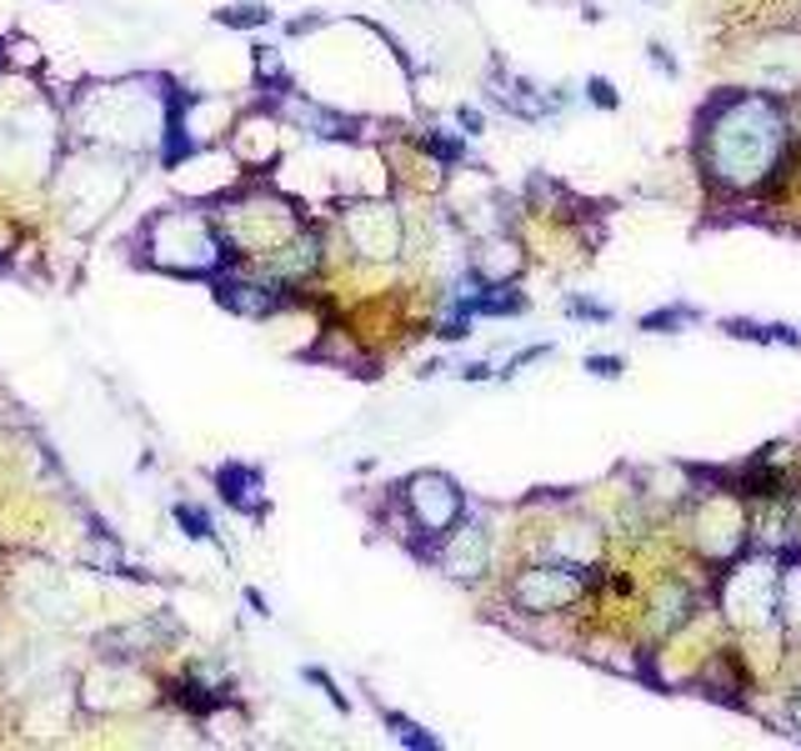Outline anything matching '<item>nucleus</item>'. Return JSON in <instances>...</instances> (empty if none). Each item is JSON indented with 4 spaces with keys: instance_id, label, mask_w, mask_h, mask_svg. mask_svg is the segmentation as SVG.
Returning a JSON list of instances; mask_svg holds the SVG:
<instances>
[{
    "instance_id": "obj_1",
    "label": "nucleus",
    "mask_w": 801,
    "mask_h": 751,
    "mask_svg": "<svg viewBox=\"0 0 801 751\" xmlns=\"http://www.w3.org/2000/svg\"><path fill=\"white\" fill-rule=\"evenodd\" d=\"M797 116L791 96L721 86L691 120V170L711 206L761 210L797 180Z\"/></svg>"
},
{
    "instance_id": "obj_21",
    "label": "nucleus",
    "mask_w": 801,
    "mask_h": 751,
    "mask_svg": "<svg viewBox=\"0 0 801 751\" xmlns=\"http://www.w3.org/2000/svg\"><path fill=\"white\" fill-rule=\"evenodd\" d=\"M561 316L576 320V326H611V320H616V306L586 296V290H561Z\"/></svg>"
},
{
    "instance_id": "obj_32",
    "label": "nucleus",
    "mask_w": 801,
    "mask_h": 751,
    "mask_svg": "<svg viewBox=\"0 0 801 751\" xmlns=\"http://www.w3.org/2000/svg\"><path fill=\"white\" fill-rule=\"evenodd\" d=\"M581 20H586V26H601V20H606V10H601L596 0H581Z\"/></svg>"
},
{
    "instance_id": "obj_19",
    "label": "nucleus",
    "mask_w": 801,
    "mask_h": 751,
    "mask_svg": "<svg viewBox=\"0 0 801 751\" xmlns=\"http://www.w3.org/2000/svg\"><path fill=\"white\" fill-rule=\"evenodd\" d=\"M210 16H216V26H226V30H266V26H276V10H270L266 0H230V6L210 10Z\"/></svg>"
},
{
    "instance_id": "obj_5",
    "label": "nucleus",
    "mask_w": 801,
    "mask_h": 751,
    "mask_svg": "<svg viewBox=\"0 0 801 751\" xmlns=\"http://www.w3.org/2000/svg\"><path fill=\"white\" fill-rule=\"evenodd\" d=\"M596 571L556 556H521L501 571V601L526 621H566L571 611H586L596 596Z\"/></svg>"
},
{
    "instance_id": "obj_12",
    "label": "nucleus",
    "mask_w": 801,
    "mask_h": 751,
    "mask_svg": "<svg viewBox=\"0 0 801 751\" xmlns=\"http://www.w3.org/2000/svg\"><path fill=\"white\" fill-rule=\"evenodd\" d=\"M486 100L501 110V116L526 120V126H541V120H551L546 86H536L531 76L511 70L506 60H496V56H491V66H486Z\"/></svg>"
},
{
    "instance_id": "obj_20",
    "label": "nucleus",
    "mask_w": 801,
    "mask_h": 751,
    "mask_svg": "<svg viewBox=\"0 0 801 751\" xmlns=\"http://www.w3.org/2000/svg\"><path fill=\"white\" fill-rule=\"evenodd\" d=\"M170 521L180 526L186 541H210V546L220 541L216 516H210V506H200V501H170Z\"/></svg>"
},
{
    "instance_id": "obj_31",
    "label": "nucleus",
    "mask_w": 801,
    "mask_h": 751,
    "mask_svg": "<svg viewBox=\"0 0 801 751\" xmlns=\"http://www.w3.org/2000/svg\"><path fill=\"white\" fill-rule=\"evenodd\" d=\"M246 606H250V611H256V616H270V601H266V596H260V591H256V586H246Z\"/></svg>"
},
{
    "instance_id": "obj_23",
    "label": "nucleus",
    "mask_w": 801,
    "mask_h": 751,
    "mask_svg": "<svg viewBox=\"0 0 801 751\" xmlns=\"http://www.w3.org/2000/svg\"><path fill=\"white\" fill-rule=\"evenodd\" d=\"M300 681H306V686H316L320 696H326L330 706L340 711V717H350V696H346V691H340V681L330 676L326 666H316V661H306V666H300Z\"/></svg>"
},
{
    "instance_id": "obj_29",
    "label": "nucleus",
    "mask_w": 801,
    "mask_h": 751,
    "mask_svg": "<svg viewBox=\"0 0 801 751\" xmlns=\"http://www.w3.org/2000/svg\"><path fill=\"white\" fill-rule=\"evenodd\" d=\"M496 366H501V360H466V366H456V381H466V386L496 381Z\"/></svg>"
},
{
    "instance_id": "obj_3",
    "label": "nucleus",
    "mask_w": 801,
    "mask_h": 751,
    "mask_svg": "<svg viewBox=\"0 0 801 751\" xmlns=\"http://www.w3.org/2000/svg\"><path fill=\"white\" fill-rule=\"evenodd\" d=\"M140 250L150 270H166L180 280H216L240 266L210 206H170L140 226Z\"/></svg>"
},
{
    "instance_id": "obj_17",
    "label": "nucleus",
    "mask_w": 801,
    "mask_h": 751,
    "mask_svg": "<svg viewBox=\"0 0 801 751\" xmlns=\"http://www.w3.org/2000/svg\"><path fill=\"white\" fill-rule=\"evenodd\" d=\"M706 320V310L696 306V300H666V306H651L636 316V330L641 336H681V330L701 326Z\"/></svg>"
},
{
    "instance_id": "obj_33",
    "label": "nucleus",
    "mask_w": 801,
    "mask_h": 751,
    "mask_svg": "<svg viewBox=\"0 0 801 751\" xmlns=\"http://www.w3.org/2000/svg\"><path fill=\"white\" fill-rule=\"evenodd\" d=\"M791 551H801V501H797V546Z\"/></svg>"
},
{
    "instance_id": "obj_22",
    "label": "nucleus",
    "mask_w": 801,
    "mask_h": 751,
    "mask_svg": "<svg viewBox=\"0 0 801 751\" xmlns=\"http://www.w3.org/2000/svg\"><path fill=\"white\" fill-rule=\"evenodd\" d=\"M551 356H556V346H551V340H536V346L511 350V356L496 366V381H516V376H526L531 366H541V360H551Z\"/></svg>"
},
{
    "instance_id": "obj_16",
    "label": "nucleus",
    "mask_w": 801,
    "mask_h": 751,
    "mask_svg": "<svg viewBox=\"0 0 801 751\" xmlns=\"http://www.w3.org/2000/svg\"><path fill=\"white\" fill-rule=\"evenodd\" d=\"M781 631L801 656V551H781Z\"/></svg>"
},
{
    "instance_id": "obj_8",
    "label": "nucleus",
    "mask_w": 801,
    "mask_h": 751,
    "mask_svg": "<svg viewBox=\"0 0 801 751\" xmlns=\"http://www.w3.org/2000/svg\"><path fill=\"white\" fill-rule=\"evenodd\" d=\"M511 561H516V531L501 526V511L491 506H471L466 521L451 536H441L436 551H431V566L456 586H486Z\"/></svg>"
},
{
    "instance_id": "obj_18",
    "label": "nucleus",
    "mask_w": 801,
    "mask_h": 751,
    "mask_svg": "<svg viewBox=\"0 0 801 751\" xmlns=\"http://www.w3.org/2000/svg\"><path fill=\"white\" fill-rule=\"evenodd\" d=\"M380 727H386V737L396 741V747H406V751H441L446 747L436 731L421 727L416 717H406V711H396V706H380Z\"/></svg>"
},
{
    "instance_id": "obj_11",
    "label": "nucleus",
    "mask_w": 801,
    "mask_h": 751,
    "mask_svg": "<svg viewBox=\"0 0 801 751\" xmlns=\"http://www.w3.org/2000/svg\"><path fill=\"white\" fill-rule=\"evenodd\" d=\"M466 266L476 270L481 280H491V286H516V280H526L531 270V246L526 236L516 230H486V236H471L466 240Z\"/></svg>"
},
{
    "instance_id": "obj_13",
    "label": "nucleus",
    "mask_w": 801,
    "mask_h": 751,
    "mask_svg": "<svg viewBox=\"0 0 801 751\" xmlns=\"http://www.w3.org/2000/svg\"><path fill=\"white\" fill-rule=\"evenodd\" d=\"M210 486H216V496L226 501L236 516L260 521L270 511L266 476H260V466H250V461H220V466L210 471Z\"/></svg>"
},
{
    "instance_id": "obj_2",
    "label": "nucleus",
    "mask_w": 801,
    "mask_h": 751,
    "mask_svg": "<svg viewBox=\"0 0 801 751\" xmlns=\"http://www.w3.org/2000/svg\"><path fill=\"white\" fill-rule=\"evenodd\" d=\"M666 531L681 546V556H691L701 571L716 576L721 566L751 551V501L736 491L731 471L701 466V486L691 491L686 506L666 516Z\"/></svg>"
},
{
    "instance_id": "obj_26",
    "label": "nucleus",
    "mask_w": 801,
    "mask_h": 751,
    "mask_svg": "<svg viewBox=\"0 0 801 751\" xmlns=\"http://www.w3.org/2000/svg\"><path fill=\"white\" fill-rule=\"evenodd\" d=\"M581 370H586L591 381H621L626 376V356H621V350H591V356L581 360Z\"/></svg>"
},
{
    "instance_id": "obj_25",
    "label": "nucleus",
    "mask_w": 801,
    "mask_h": 751,
    "mask_svg": "<svg viewBox=\"0 0 801 751\" xmlns=\"http://www.w3.org/2000/svg\"><path fill=\"white\" fill-rule=\"evenodd\" d=\"M771 727H781V737H791L801 747V681H791V686H787L781 711H777V721H771Z\"/></svg>"
},
{
    "instance_id": "obj_34",
    "label": "nucleus",
    "mask_w": 801,
    "mask_h": 751,
    "mask_svg": "<svg viewBox=\"0 0 801 751\" xmlns=\"http://www.w3.org/2000/svg\"><path fill=\"white\" fill-rule=\"evenodd\" d=\"M641 6H656V0H641Z\"/></svg>"
},
{
    "instance_id": "obj_10",
    "label": "nucleus",
    "mask_w": 801,
    "mask_h": 751,
    "mask_svg": "<svg viewBox=\"0 0 801 751\" xmlns=\"http://www.w3.org/2000/svg\"><path fill=\"white\" fill-rule=\"evenodd\" d=\"M731 86L801 96V26H756L731 40Z\"/></svg>"
},
{
    "instance_id": "obj_15",
    "label": "nucleus",
    "mask_w": 801,
    "mask_h": 751,
    "mask_svg": "<svg viewBox=\"0 0 801 751\" xmlns=\"http://www.w3.org/2000/svg\"><path fill=\"white\" fill-rule=\"evenodd\" d=\"M721 336H731V340H751V346H787V350H801V326H791V320L726 316V320H721Z\"/></svg>"
},
{
    "instance_id": "obj_35",
    "label": "nucleus",
    "mask_w": 801,
    "mask_h": 751,
    "mask_svg": "<svg viewBox=\"0 0 801 751\" xmlns=\"http://www.w3.org/2000/svg\"><path fill=\"white\" fill-rule=\"evenodd\" d=\"M0 60H6V56H0Z\"/></svg>"
},
{
    "instance_id": "obj_28",
    "label": "nucleus",
    "mask_w": 801,
    "mask_h": 751,
    "mask_svg": "<svg viewBox=\"0 0 801 751\" xmlns=\"http://www.w3.org/2000/svg\"><path fill=\"white\" fill-rule=\"evenodd\" d=\"M646 66L656 70V76H666V80H681V76H686V70H681V60L671 56L666 40H646Z\"/></svg>"
},
{
    "instance_id": "obj_6",
    "label": "nucleus",
    "mask_w": 801,
    "mask_h": 751,
    "mask_svg": "<svg viewBox=\"0 0 801 751\" xmlns=\"http://www.w3.org/2000/svg\"><path fill=\"white\" fill-rule=\"evenodd\" d=\"M216 220H220V230H226L236 260H260V256H270L276 246H286L310 216L290 190L270 186V180L260 176L256 186H236L230 196H220L216 200Z\"/></svg>"
},
{
    "instance_id": "obj_30",
    "label": "nucleus",
    "mask_w": 801,
    "mask_h": 751,
    "mask_svg": "<svg viewBox=\"0 0 801 751\" xmlns=\"http://www.w3.org/2000/svg\"><path fill=\"white\" fill-rule=\"evenodd\" d=\"M326 26H330V16H320V10H316V16H300V20H286V26H280V30H286V36H290V40H300V36H316V30H326Z\"/></svg>"
},
{
    "instance_id": "obj_7",
    "label": "nucleus",
    "mask_w": 801,
    "mask_h": 751,
    "mask_svg": "<svg viewBox=\"0 0 801 751\" xmlns=\"http://www.w3.org/2000/svg\"><path fill=\"white\" fill-rule=\"evenodd\" d=\"M146 80H126V86H106L90 96L86 106V136L100 146H126V150H146L166 140V110H170V90H140Z\"/></svg>"
},
{
    "instance_id": "obj_24",
    "label": "nucleus",
    "mask_w": 801,
    "mask_h": 751,
    "mask_svg": "<svg viewBox=\"0 0 801 751\" xmlns=\"http://www.w3.org/2000/svg\"><path fill=\"white\" fill-rule=\"evenodd\" d=\"M581 100H586L591 110H621V90H616V80L611 76H586L581 80Z\"/></svg>"
},
{
    "instance_id": "obj_14",
    "label": "nucleus",
    "mask_w": 801,
    "mask_h": 751,
    "mask_svg": "<svg viewBox=\"0 0 801 751\" xmlns=\"http://www.w3.org/2000/svg\"><path fill=\"white\" fill-rule=\"evenodd\" d=\"M411 140H416L421 156L436 160V166L446 170V176H451V170H461V166L471 160V136L456 126V120H451V126H446V120H426V126H421Z\"/></svg>"
},
{
    "instance_id": "obj_9",
    "label": "nucleus",
    "mask_w": 801,
    "mask_h": 751,
    "mask_svg": "<svg viewBox=\"0 0 801 751\" xmlns=\"http://www.w3.org/2000/svg\"><path fill=\"white\" fill-rule=\"evenodd\" d=\"M336 236L350 250L356 266L370 270H396L406 260V236L411 216L400 210V200H390V190H370V196H346L336 200Z\"/></svg>"
},
{
    "instance_id": "obj_4",
    "label": "nucleus",
    "mask_w": 801,
    "mask_h": 751,
    "mask_svg": "<svg viewBox=\"0 0 801 751\" xmlns=\"http://www.w3.org/2000/svg\"><path fill=\"white\" fill-rule=\"evenodd\" d=\"M471 506H476V501L466 496V486H461L451 471L421 466V471L400 476L396 486L386 491V506H380V516L396 526L400 546H406L416 561H426V566H431V551H436V541L451 536V531L466 521Z\"/></svg>"
},
{
    "instance_id": "obj_27",
    "label": "nucleus",
    "mask_w": 801,
    "mask_h": 751,
    "mask_svg": "<svg viewBox=\"0 0 801 751\" xmlns=\"http://www.w3.org/2000/svg\"><path fill=\"white\" fill-rule=\"evenodd\" d=\"M451 120H456V126L466 130L471 140H481V136L491 130V116H486L481 106H471V100H456V106H451Z\"/></svg>"
}]
</instances>
